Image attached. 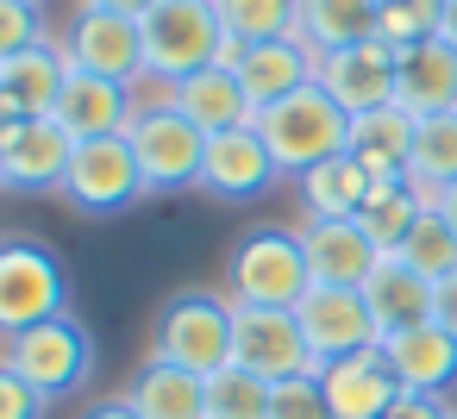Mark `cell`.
I'll list each match as a JSON object with an SVG mask.
<instances>
[{
  "mask_svg": "<svg viewBox=\"0 0 457 419\" xmlns=\"http://www.w3.org/2000/svg\"><path fill=\"white\" fill-rule=\"evenodd\" d=\"M45 38V13H38V0H0V63L32 51Z\"/></svg>",
  "mask_w": 457,
  "mask_h": 419,
  "instance_id": "e575fe53",
  "label": "cell"
},
{
  "mask_svg": "<svg viewBox=\"0 0 457 419\" xmlns=\"http://www.w3.org/2000/svg\"><path fill=\"white\" fill-rule=\"evenodd\" d=\"M401 257H407L420 275H432V282H445V275L457 269V232H451L445 207H420L413 232L401 238Z\"/></svg>",
  "mask_w": 457,
  "mask_h": 419,
  "instance_id": "4dcf8cb0",
  "label": "cell"
},
{
  "mask_svg": "<svg viewBox=\"0 0 457 419\" xmlns=\"http://www.w3.org/2000/svg\"><path fill=\"white\" fill-rule=\"evenodd\" d=\"M382 350H388V363H395L407 394H445L457 382V338L438 319H426V325H413L401 338H382Z\"/></svg>",
  "mask_w": 457,
  "mask_h": 419,
  "instance_id": "603a6c76",
  "label": "cell"
},
{
  "mask_svg": "<svg viewBox=\"0 0 457 419\" xmlns=\"http://www.w3.org/2000/svg\"><path fill=\"white\" fill-rule=\"evenodd\" d=\"M295 32L313 45V57L370 45V38H376V0H301Z\"/></svg>",
  "mask_w": 457,
  "mask_h": 419,
  "instance_id": "83f0119b",
  "label": "cell"
},
{
  "mask_svg": "<svg viewBox=\"0 0 457 419\" xmlns=\"http://www.w3.org/2000/svg\"><path fill=\"white\" fill-rule=\"evenodd\" d=\"M445 219H451V232H457V188L445 194Z\"/></svg>",
  "mask_w": 457,
  "mask_h": 419,
  "instance_id": "b9f144b4",
  "label": "cell"
},
{
  "mask_svg": "<svg viewBox=\"0 0 457 419\" xmlns=\"http://www.w3.org/2000/svg\"><path fill=\"white\" fill-rule=\"evenodd\" d=\"M295 313H301V332H307L313 363H338V357H351V350L382 344L363 288H307Z\"/></svg>",
  "mask_w": 457,
  "mask_h": 419,
  "instance_id": "4fadbf2b",
  "label": "cell"
},
{
  "mask_svg": "<svg viewBox=\"0 0 457 419\" xmlns=\"http://www.w3.org/2000/svg\"><path fill=\"white\" fill-rule=\"evenodd\" d=\"M301 251H307V275L313 288H363L376 269V238L357 219H307L301 226Z\"/></svg>",
  "mask_w": 457,
  "mask_h": 419,
  "instance_id": "ac0fdd59",
  "label": "cell"
},
{
  "mask_svg": "<svg viewBox=\"0 0 457 419\" xmlns=\"http://www.w3.org/2000/svg\"><path fill=\"white\" fill-rule=\"evenodd\" d=\"M257 132H263V144H270V157H276L282 176H307L326 157H345L351 151V113L320 82H307L301 94L263 107L257 113Z\"/></svg>",
  "mask_w": 457,
  "mask_h": 419,
  "instance_id": "6da1fadb",
  "label": "cell"
},
{
  "mask_svg": "<svg viewBox=\"0 0 457 419\" xmlns=\"http://www.w3.org/2000/svg\"><path fill=\"white\" fill-rule=\"evenodd\" d=\"M57 194H63L76 213H88V219H113V213H126V207H132L138 194H151V188H145V169H138V157H132V138L113 132V138L76 144L70 176H63Z\"/></svg>",
  "mask_w": 457,
  "mask_h": 419,
  "instance_id": "ba28073f",
  "label": "cell"
},
{
  "mask_svg": "<svg viewBox=\"0 0 457 419\" xmlns=\"http://www.w3.org/2000/svg\"><path fill=\"white\" fill-rule=\"evenodd\" d=\"M126 138H132V157H138L151 194H170V188H195V182H201L207 132H201L195 119H182L163 94H157V101H138Z\"/></svg>",
  "mask_w": 457,
  "mask_h": 419,
  "instance_id": "8992f818",
  "label": "cell"
},
{
  "mask_svg": "<svg viewBox=\"0 0 457 419\" xmlns=\"http://www.w3.org/2000/svg\"><path fill=\"white\" fill-rule=\"evenodd\" d=\"M88 419H145V413H138L132 400H101V407H95Z\"/></svg>",
  "mask_w": 457,
  "mask_h": 419,
  "instance_id": "ab89813d",
  "label": "cell"
},
{
  "mask_svg": "<svg viewBox=\"0 0 457 419\" xmlns=\"http://www.w3.org/2000/svg\"><path fill=\"white\" fill-rule=\"evenodd\" d=\"M313 45L301 38V32H288V38H263V45H251L245 57H238V88H245V101H251V113H263V107H276V101H288V94H301L307 82H313Z\"/></svg>",
  "mask_w": 457,
  "mask_h": 419,
  "instance_id": "d6986e66",
  "label": "cell"
},
{
  "mask_svg": "<svg viewBox=\"0 0 457 419\" xmlns=\"http://www.w3.org/2000/svg\"><path fill=\"white\" fill-rule=\"evenodd\" d=\"M420 207H426V201H420L407 182H376V188H370V201L357 207V226L376 238V251H401V238L413 232Z\"/></svg>",
  "mask_w": 457,
  "mask_h": 419,
  "instance_id": "f1b7e54d",
  "label": "cell"
},
{
  "mask_svg": "<svg viewBox=\"0 0 457 419\" xmlns=\"http://www.w3.org/2000/svg\"><path fill=\"white\" fill-rule=\"evenodd\" d=\"M320 388H326L332 419H382V413L407 394L382 344L351 350V357H338V363H320Z\"/></svg>",
  "mask_w": 457,
  "mask_h": 419,
  "instance_id": "5bb4252c",
  "label": "cell"
},
{
  "mask_svg": "<svg viewBox=\"0 0 457 419\" xmlns=\"http://www.w3.org/2000/svg\"><path fill=\"white\" fill-rule=\"evenodd\" d=\"M0 363H7L20 382H32L45 400H57V394H70V388H82L88 382V369H95V338L82 332V319H45V325H26V332H13L7 344H0Z\"/></svg>",
  "mask_w": 457,
  "mask_h": 419,
  "instance_id": "52a82bcc",
  "label": "cell"
},
{
  "mask_svg": "<svg viewBox=\"0 0 457 419\" xmlns=\"http://www.w3.org/2000/svg\"><path fill=\"white\" fill-rule=\"evenodd\" d=\"M120 400H132L145 419H207V375H195V369H176V363L151 357V363L126 382V394H120Z\"/></svg>",
  "mask_w": 457,
  "mask_h": 419,
  "instance_id": "d4e9b609",
  "label": "cell"
},
{
  "mask_svg": "<svg viewBox=\"0 0 457 419\" xmlns=\"http://www.w3.org/2000/svg\"><path fill=\"white\" fill-rule=\"evenodd\" d=\"M70 57L57 38H38L32 51L0 63V119H51L57 94H63Z\"/></svg>",
  "mask_w": 457,
  "mask_h": 419,
  "instance_id": "ffe728a7",
  "label": "cell"
},
{
  "mask_svg": "<svg viewBox=\"0 0 457 419\" xmlns=\"http://www.w3.org/2000/svg\"><path fill=\"white\" fill-rule=\"evenodd\" d=\"M76 138L57 119H0V188L7 194H51L63 188Z\"/></svg>",
  "mask_w": 457,
  "mask_h": 419,
  "instance_id": "30bf717a",
  "label": "cell"
},
{
  "mask_svg": "<svg viewBox=\"0 0 457 419\" xmlns=\"http://www.w3.org/2000/svg\"><path fill=\"white\" fill-rule=\"evenodd\" d=\"M445 0H376V38L388 51H413L426 38H438Z\"/></svg>",
  "mask_w": 457,
  "mask_h": 419,
  "instance_id": "d6a6232c",
  "label": "cell"
},
{
  "mask_svg": "<svg viewBox=\"0 0 457 419\" xmlns=\"http://www.w3.org/2000/svg\"><path fill=\"white\" fill-rule=\"evenodd\" d=\"M88 7H107V13H126V20H145L157 0H88Z\"/></svg>",
  "mask_w": 457,
  "mask_h": 419,
  "instance_id": "f35d334b",
  "label": "cell"
},
{
  "mask_svg": "<svg viewBox=\"0 0 457 419\" xmlns=\"http://www.w3.org/2000/svg\"><path fill=\"white\" fill-rule=\"evenodd\" d=\"M157 94H163L182 119H195L207 138L257 119V113H251V101H245V88H238V76H232V70H220V63H207V70H195V76H182V82H170V88H157Z\"/></svg>",
  "mask_w": 457,
  "mask_h": 419,
  "instance_id": "7402d4cb",
  "label": "cell"
},
{
  "mask_svg": "<svg viewBox=\"0 0 457 419\" xmlns=\"http://www.w3.org/2000/svg\"><path fill=\"white\" fill-rule=\"evenodd\" d=\"M376 176L345 151V157H326L320 169L301 176V201H307V219H357V207L370 201Z\"/></svg>",
  "mask_w": 457,
  "mask_h": 419,
  "instance_id": "4316f807",
  "label": "cell"
},
{
  "mask_svg": "<svg viewBox=\"0 0 457 419\" xmlns=\"http://www.w3.org/2000/svg\"><path fill=\"white\" fill-rule=\"evenodd\" d=\"M432 319H438V325H445V332L457 338V269H451V275L438 282V300H432Z\"/></svg>",
  "mask_w": 457,
  "mask_h": 419,
  "instance_id": "74e56055",
  "label": "cell"
},
{
  "mask_svg": "<svg viewBox=\"0 0 457 419\" xmlns=\"http://www.w3.org/2000/svg\"><path fill=\"white\" fill-rule=\"evenodd\" d=\"M382 419H451V413L438 407V394H401Z\"/></svg>",
  "mask_w": 457,
  "mask_h": 419,
  "instance_id": "8d00e7d4",
  "label": "cell"
},
{
  "mask_svg": "<svg viewBox=\"0 0 457 419\" xmlns=\"http://www.w3.org/2000/svg\"><path fill=\"white\" fill-rule=\"evenodd\" d=\"M270 388L276 382L226 363L220 375H207V419H270Z\"/></svg>",
  "mask_w": 457,
  "mask_h": 419,
  "instance_id": "1f68e13d",
  "label": "cell"
},
{
  "mask_svg": "<svg viewBox=\"0 0 457 419\" xmlns=\"http://www.w3.org/2000/svg\"><path fill=\"white\" fill-rule=\"evenodd\" d=\"M407 188H413L426 207H445V194L457 188V107H451V113H426V119L413 126Z\"/></svg>",
  "mask_w": 457,
  "mask_h": 419,
  "instance_id": "484cf974",
  "label": "cell"
},
{
  "mask_svg": "<svg viewBox=\"0 0 457 419\" xmlns=\"http://www.w3.org/2000/svg\"><path fill=\"white\" fill-rule=\"evenodd\" d=\"M38 413H45V394L0 363V419H38Z\"/></svg>",
  "mask_w": 457,
  "mask_h": 419,
  "instance_id": "d590c367",
  "label": "cell"
},
{
  "mask_svg": "<svg viewBox=\"0 0 457 419\" xmlns=\"http://www.w3.org/2000/svg\"><path fill=\"white\" fill-rule=\"evenodd\" d=\"M232 363L263 375V382H288V375L320 369L295 307H238V300H232Z\"/></svg>",
  "mask_w": 457,
  "mask_h": 419,
  "instance_id": "9c48e42d",
  "label": "cell"
},
{
  "mask_svg": "<svg viewBox=\"0 0 457 419\" xmlns=\"http://www.w3.org/2000/svg\"><path fill=\"white\" fill-rule=\"evenodd\" d=\"M313 82L357 119V113H376V107H395V51L382 38L370 45H351V51H326L313 63Z\"/></svg>",
  "mask_w": 457,
  "mask_h": 419,
  "instance_id": "9a60e30c",
  "label": "cell"
},
{
  "mask_svg": "<svg viewBox=\"0 0 457 419\" xmlns=\"http://www.w3.org/2000/svg\"><path fill=\"white\" fill-rule=\"evenodd\" d=\"M138 38H145V76L138 82L170 88V82L220 63L226 26H220L213 0H157V7L138 20Z\"/></svg>",
  "mask_w": 457,
  "mask_h": 419,
  "instance_id": "7a4b0ae2",
  "label": "cell"
},
{
  "mask_svg": "<svg viewBox=\"0 0 457 419\" xmlns=\"http://www.w3.org/2000/svg\"><path fill=\"white\" fill-rule=\"evenodd\" d=\"M395 107H407L413 119L457 107V51L445 38H426L413 51H395Z\"/></svg>",
  "mask_w": 457,
  "mask_h": 419,
  "instance_id": "44dd1931",
  "label": "cell"
},
{
  "mask_svg": "<svg viewBox=\"0 0 457 419\" xmlns=\"http://www.w3.org/2000/svg\"><path fill=\"white\" fill-rule=\"evenodd\" d=\"M438 38L457 51V0H445V20H438Z\"/></svg>",
  "mask_w": 457,
  "mask_h": 419,
  "instance_id": "60d3db41",
  "label": "cell"
},
{
  "mask_svg": "<svg viewBox=\"0 0 457 419\" xmlns=\"http://www.w3.org/2000/svg\"><path fill=\"white\" fill-rule=\"evenodd\" d=\"M270 419H332L326 388H320V369H313V375L276 382V388H270Z\"/></svg>",
  "mask_w": 457,
  "mask_h": 419,
  "instance_id": "836d02e7",
  "label": "cell"
},
{
  "mask_svg": "<svg viewBox=\"0 0 457 419\" xmlns=\"http://www.w3.org/2000/svg\"><path fill=\"white\" fill-rule=\"evenodd\" d=\"M413 113L407 107H376L351 119V157L376 176V182H407V157H413Z\"/></svg>",
  "mask_w": 457,
  "mask_h": 419,
  "instance_id": "cb8c5ba5",
  "label": "cell"
},
{
  "mask_svg": "<svg viewBox=\"0 0 457 419\" xmlns=\"http://www.w3.org/2000/svg\"><path fill=\"white\" fill-rule=\"evenodd\" d=\"M70 313V269L38 238H0V338Z\"/></svg>",
  "mask_w": 457,
  "mask_h": 419,
  "instance_id": "5b68a950",
  "label": "cell"
},
{
  "mask_svg": "<svg viewBox=\"0 0 457 419\" xmlns=\"http://www.w3.org/2000/svg\"><path fill=\"white\" fill-rule=\"evenodd\" d=\"M282 169H276V157H270V144H263V132H257V119L251 126H232V132H213L207 138V157H201V194H213V201H257V194H270V182H276Z\"/></svg>",
  "mask_w": 457,
  "mask_h": 419,
  "instance_id": "7c38bea8",
  "label": "cell"
},
{
  "mask_svg": "<svg viewBox=\"0 0 457 419\" xmlns=\"http://www.w3.org/2000/svg\"><path fill=\"white\" fill-rule=\"evenodd\" d=\"M151 357L195 369V375H220L232 363V300L207 294V288L170 294L157 313V332H151Z\"/></svg>",
  "mask_w": 457,
  "mask_h": 419,
  "instance_id": "277c9868",
  "label": "cell"
},
{
  "mask_svg": "<svg viewBox=\"0 0 457 419\" xmlns=\"http://www.w3.org/2000/svg\"><path fill=\"white\" fill-rule=\"evenodd\" d=\"M451 419H457V413H451Z\"/></svg>",
  "mask_w": 457,
  "mask_h": 419,
  "instance_id": "7bdbcfd3",
  "label": "cell"
},
{
  "mask_svg": "<svg viewBox=\"0 0 457 419\" xmlns=\"http://www.w3.org/2000/svg\"><path fill=\"white\" fill-rule=\"evenodd\" d=\"M226 288L238 307H301V294L313 288L301 232H288V226L245 232L226 257Z\"/></svg>",
  "mask_w": 457,
  "mask_h": 419,
  "instance_id": "3957f363",
  "label": "cell"
},
{
  "mask_svg": "<svg viewBox=\"0 0 457 419\" xmlns=\"http://www.w3.org/2000/svg\"><path fill=\"white\" fill-rule=\"evenodd\" d=\"M132 113H138V94H132L126 82H107V76H88V70H70V76H63L57 107H51V119H57L76 144L126 132V126H132Z\"/></svg>",
  "mask_w": 457,
  "mask_h": 419,
  "instance_id": "2e32d148",
  "label": "cell"
},
{
  "mask_svg": "<svg viewBox=\"0 0 457 419\" xmlns=\"http://www.w3.org/2000/svg\"><path fill=\"white\" fill-rule=\"evenodd\" d=\"M363 300H370L376 332H382V338H401V332H413V325H426V319H432L438 282H432V275H420L401 251H382V257H376V269H370V282H363Z\"/></svg>",
  "mask_w": 457,
  "mask_h": 419,
  "instance_id": "e0dca14e",
  "label": "cell"
},
{
  "mask_svg": "<svg viewBox=\"0 0 457 419\" xmlns=\"http://www.w3.org/2000/svg\"><path fill=\"white\" fill-rule=\"evenodd\" d=\"M226 38L238 45H263V38H288L301 20V0H213Z\"/></svg>",
  "mask_w": 457,
  "mask_h": 419,
  "instance_id": "f546056e",
  "label": "cell"
},
{
  "mask_svg": "<svg viewBox=\"0 0 457 419\" xmlns=\"http://www.w3.org/2000/svg\"><path fill=\"white\" fill-rule=\"evenodd\" d=\"M70 70H88V76H107V82H138L145 76V38H138V20L126 13H107V7H88L70 20V32L57 38Z\"/></svg>",
  "mask_w": 457,
  "mask_h": 419,
  "instance_id": "8fae6325",
  "label": "cell"
}]
</instances>
